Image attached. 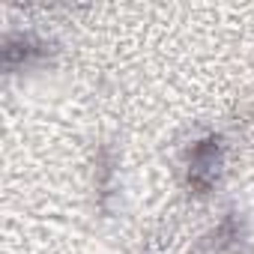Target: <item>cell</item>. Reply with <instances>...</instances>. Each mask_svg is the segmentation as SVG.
<instances>
[{"label": "cell", "instance_id": "6da1fadb", "mask_svg": "<svg viewBox=\"0 0 254 254\" xmlns=\"http://www.w3.org/2000/svg\"><path fill=\"white\" fill-rule=\"evenodd\" d=\"M215 144H218L215 138H206L191 150V183L197 189H209L212 180H215V171H218V162H221Z\"/></svg>", "mask_w": 254, "mask_h": 254}]
</instances>
